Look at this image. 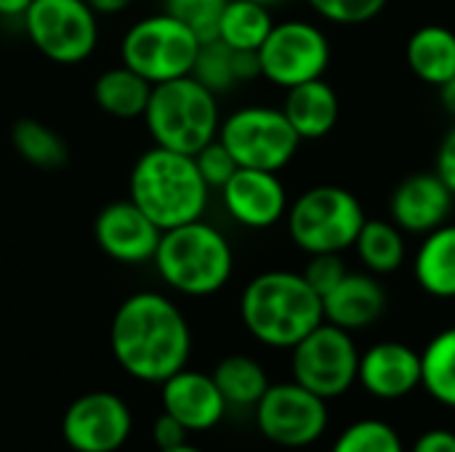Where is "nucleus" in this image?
I'll list each match as a JSON object with an SVG mask.
<instances>
[{
    "mask_svg": "<svg viewBox=\"0 0 455 452\" xmlns=\"http://www.w3.org/2000/svg\"><path fill=\"white\" fill-rule=\"evenodd\" d=\"M115 362L136 381L163 384L187 368L192 330L181 309L163 293L141 290L128 296L109 328Z\"/></svg>",
    "mask_w": 455,
    "mask_h": 452,
    "instance_id": "1",
    "label": "nucleus"
},
{
    "mask_svg": "<svg viewBox=\"0 0 455 452\" xmlns=\"http://www.w3.org/2000/svg\"><path fill=\"white\" fill-rule=\"evenodd\" d=\"M245 330L269 349H293L325 317L323 298L299 272L272 269L256 274L240 296Z\"/></svg>",
    "mask_w": 455,
    "mask_h": 452,
    "instance_id": "2",
    "label": "nucleus"
},
{
    "mask_svg": "<svg viewBox=\"0 0 455 452\" xmlns=\"http://www.w3.org/2000/svg\"><path fill=\"white\" fill-rule=\"evenodd\" d=\"M128 192L163 232L203 218L211 200V186L205 184L195 155L157 144L133 163Z\"/></svg>",
    "mask_w": 455,
    "mask_h": 452,
    "instance_id": "3",
    "label": "nucleus"
},
{
    "mask_svg": "<svg viewBox=\"0 0 455 452\" xmlns=\"http://www.w3.org/2000/svg\"><path fill=\"white\" fill-rule=\"evenodd\" d=\"M152 261L168 288L192 298L219 293L235 272L229 240L203 218L165 229Z\"/></svg>",
    "mask_w": 455,
    "mask_h": 452,
    "instance_id": "4",
    "label": "nucleus"
},
{
    "mask_svg": "<svg viewBox=\"0 0 455 452\" xmlns=\"http://www.w3.org/2000/svg\"><path fill=\"white\" fill-rule=\"evenodd\" d=\"M144 123L157 147L197 155L219 136V96L197 83L192 75L157 83L152 88Z\"/></svg>",
    "mask_w": 455,
    "mask_h": 452,
    "instance_id": "5",
    "label": "nucleus"
},
{
    "mask_svg": "<svg viewBox=\"0 0 455 452\" xmlns=\"http://www.w3.org/2000/svg\"><path fill=\"white\" fill-rule=\"evenodd\" d=\"M285 221L293 245L307 256H317L355 248L368 218L357 194L336 184H320L291 202Z\"/></svg>",
    "mask_w": 455,
    "mask_h": 452,
    "instance_id": "6",
    "label": "nucleus"
},
{
    "mask_svg": "<svg viewBox=\"0 0 455 452\" xmlns=\"http://www.w3.org/2000/svg\"><path fill=\"white\" fill-rule=\"evenodd\" d=\"M200 37L171 13H152L128 27L120 43V59L152 85L192 75Z\"/></svg>",
    "mask_w": 455,
    "mask_h": 452,
    "instance_id": "7",
    "label": "nucleus"
},
{
    "mask_svg": "<svg viewBox=\"0 0 455 452\" xmlns=\"http://www.w3.org/2000/svg\"><path fill=\"white\" fill-rule=\"evenodd\" d=\"M219 141L232 152L240 168L280 173L296 157L301 139L277 107L251 104L221 120Z\"/></svg>",
    "mask_w": 455,
    "mask_h": 452,
    "instance_id": "8",
    "label": "nucleus"
},
{
    "mask_svg": "<svg viewBox=\"0 0 455 452\" xmlns=\"http://www.w3.org/2000/svg\"><path fill=\"white\" fill-rule=\"evenodd\" d=\"M24 35L53 64H80L99 45V13L88 0H32Z\"/></svg>",
    "mask_w": 455,
    "mask_h": 452,
    "instance_id": "9",
    "label": "nucleus"
},
{
    "mask_svg": "<svg viewBox=\"0 0 455 452\" xmlns=\"http://www.w3.org/2000/svg\"><path fill=\"white\" fill-rule=\"evenodd\" d=\"M291 352L293 381L323 400L341 397L357 384L360 352L352 333L344 328H336L323 320Z\"/></svg>",
    "mask_w": 455,
    "mask_h": 452,
    "instance_id": "10",
    "label": "nucleus"
},
{
    "mask_svg": "<svg viewBox=\"0 0 455 452\" xmlns=\"http://www.w3.org/2000/svg\"><path fill=\"white\" fill-rule=\"evenodd\" d=\"M261 77L277 88H296L317 80L331 67V40L323 27L307 19H288L272 27L259 48Z\"/></svg>",
    "mask_w": 455,
    "mask_h": 452,
    "instance_id": "11",
    "label": "nucleus"
},
{
    "mask_svg": "<svg viewBox=\"0 0 455 452\" xmlns=\"http://www.w3.org/2000/svg\"><path fill=\"white\" fill-rule=\"evenodd\" d=\"M256 424L264 440L277 448H307L315 445L328 429V400L317 397L307 386L275 384L256 405Z\"/></svg>",
    "mask_w": 455,
    "mask_h": 452,
    "instance_id": "12",
    "label": "nucleus"
},
{
    "mask_svg": "<svg viewBox=\"0 0 455 452\" xmlns=\"http://www.w3.org/2000/svg\"><path fill=\"white\" fill-rule=\"evenodd\" d=\"M131 429V408L112 392L77 397L61 418V437L75 452H117L128 442Z\"/></svg>",
    "mask_w": 455,
    "mask_h": 452,
    "instance_id": "13",
    "label": "nucleus"
},
{
    "mask_svg": "<svg viewBox=\"0 0 455 452\" xmlns=\"http://www.w3.org/2000/svg\"><path fill=\"white\" fill-rule=\"evenodd\" d=\"M96 245L117 264H147L155 258L163 229L128 197L109 202L93 221Z\"/></svg>",
    "mask_w": 455,
    "mask_h": 452,
    "instance_id": "14",
    "label": "nucleus"
},
{
    "mask_svg": "<svg viewBox=\"0 0 455 452\" xmlns=\"http://www.w3.org/2000/svg\"><path fill=\"white\" fill-rule=\"evenodd\" d=\"M221 200L229 218L245 229H269L288 216V189L275 170L237 168L221 186Z\"/></svg>",
    "mask_w": 455,
    "mask_h": 452,
    "instance_id": "15",
    "label": "nucleus"
},
{
    "mask_svg": "<svg viewBox=\"0 0 455 452\" xmlns=\"http://www.w3.org/2000/svg\"><path fill=\"white\" fill-rule=\"evenodd\" d=\"M455 197L437 170H424L403 178L389 197V218L405 234H429L448 224Z\"/></svg>",
    "mask_w": 455,
    "mask_h": 452,
    "instance_id": "16",
    "label": "nucleus"
},
{
    "mask_svg": "<svg viewBox=\"0 0 455 452\" xmlns=\"http://www.w3.org/2000/svg\"><path fill=\"white\" fill-rule=\"evenodd\" d=\"M163 386V413L173 416L189 434L192 432H208L213 429L224 413H227V400L221 397L213 376L200 373V370H179Z\"/></svg>",
    "mask_w": 455,
    "mask_h": 452,
    "instance_id": "17",
    "label": "nucleus"
},
{
    "mask_svg": "<svg viewBox=\"0 0 455 452\" xmlns=\"http://www.w3.org/2000/svg\"><path fill=\"white\" fill-rule=\"evenodd\" d=\"M360 386L376 400H403L421 386V354L400 341H381L360 354Z\"/></svg>",
    "mask_w": 455,
    "mask_h": 452,
    "instance_id": "18",
    "label": "nucleus"
},
{
    "mask_svg": "<svg viewBox=\"0 0 455 452\" xmlns=\"http://www.w3.org/2000/svg\"><path fill=\"white\" fill-rule=\"evenodd\" d=\"M387 309V293L376 274L371 272H349L325 298L323 317L325 322L344 330H363L373 325Z\"/></svg>",
    "mask_w": 455,
    "mask_h": 452,
    "instance_id": "19",
    "label": "nucleus"
},
{
    "mask_svg": "<svg viewBox=\"0 0 455 452\" xmlns=\"http://www.w3.org/2000/svg\"><path fill=\"white\" fill-rule=\"evenodd\" d=\"M280 109L285 112L288 123L293 125L301 141H317L336 128L341 104L333 85L317 77L296 88H288Z\"/></svg>",
    "mask_w": 455,
    "mask_h": 452,
    "instance_id": "20",
    "label": "nucleus"
},
{
    "mask_svg": "<svg viewBox=\"0 0 455 452\" xmlns=\"http://www.w3.org/2000/svg\"><path fill=\"white\" fill-rule=\"evenodd\" d=\"M261 75L259 67V53L253 51H235L227 43H221L219 37L203 40L195 67H192V77L197 83H203L208 91H213L216 96L235 91L240 83H248L253 77Z\"/></svg>",
    "mask_w": 455,
    "mask_h": 452,
    "instance_id": "21",
    "label": "nucleus"
},
{
    "mask_svg": "<svg viewBox=\"0 0 455 452\" xmlns=\"http://www.w3.org/2000/svg\"><path fill=\"white\" fill-rule=\"evenodd\" d=\"M411 72L427 85H445L455 77V29L445 24H424L405 43Z\"/></svg>",
    "mask_w": 455,
    "mask_h": 452,
    "instance_id": "22",
    "label": "nucleus"
},
{
    "mask_svg": "<svg viewBox=\"0 0 455 452\" xmlns=\"http://www.w3.org/2000/svg\"><path fill=\"white\" fill-rule=\"evenodd\" d=\"M416 282L435 298H455V224L424 234L413 258Z\"/></svg>",
    "mask_w": 455,
    "mask_h": 452,
    "instance_id": "23",
    "label": "nucleus"
},
{
    "mask_svg": "<svg viewBox=\"0 0 455 452\" xmlns=\"http://www.w3.org/2000/svg\"><path fill=\"white\" fill-rule=\"evenodd\" d=\"M152 83L144 80L139 72L131 67L120 64L112 69H104L96 83H93V101L96 107L117 120H136L144 117L149 96H152Z\"/></svg>",
    "mask_w": 455,
    "mask_h": 452,
    "instance_id": "24",
    "label": "nucleus"
},
{
    "mask_svg": "<svg viewBox=\"0 0 455 452\" xmlns=\"http://www.w3.org/2000/svg\"><path fill=\"white\" fill-rule=\"evenodd\" d=\"M272 27H275L272 8H267L256 0H229L227 8L221 11L216 37L235 51L259 53V48L269 37Z\"/></svg>",
    "mask_w": 455,
    "mask_h": 452,
    "instance_id": "25",
    "label": "nucleus"
},
{
    "mask_svg": "<svg viewBox=\"0 0 455 452\" xmlns=\"http://www.w3.org/2000/svg\"><path fill=\"white\" fill-rule=\"evenodd\" d=\"M355 250L371 274H392L405 264V232L395 221L371 218L363 224Z\"/></svg>",
    "mask_w": 455,
    "mask_h": 452,
    "instance_id": "26",
    "label": "nucleus"
},
{
    "mask_svg": "<svg viewBox=\"0 0 455 452\" xmlns=\"http://www.w3.org/2000/svg\"><path fill=\"white\" fill-rule=\"evenodd\" d=\"M211 376L221 397L232 408H256L261 397L267 394V389L272 386L267 370L253 357H245V354L224 357Z\"/></svg>",
    "mask_w": 455,
    "mask_h": 452,
    "instance_id": "27",
    "label": "nucleus"
},
{
    "mask_svg": "<svg viewBox=\"0 0 455 452\" xmlns=\"http://www.w3.org/2000/svg\"><path fill=\"white\" fill-rule=\"evenodd\" d=\"M11 147L24 163L40 170H56L69 157L64 139L35 117H21L11 125Z\"/></svg>",
    "mask_w": 455,
    "mask_h": 452,
    "instance_id": "28",
    "label": "nucleus"
},
{
    "mask_svg": "<svg viewBox=\"0 0 455 452\" xmlns=\"http://www.w3.org/2000/svg\"><path fill=\"white\" fill-rule=\"evenodd\" d=\"M421 386L432 400L455 410V328L437 333L421 352Z\"/></svg>",
    "mask_w": 455,
    "mask_h": 452,
    "instance_id": "29",
    "label": "nucleus"
},
{
    "mask_svg": "<svg viewBox=\"0 0 455 452\" xmlns=\"http://www.w3.org/2000/svg\"><path fill=\"white\" fill-rule=\"evenodd\" d=\"M331 452H405L400 434L384 421H357L341 432Z\"/></svg>",
    "mask_w": 455,
    "mask_h": 452,
    "instance_id": "30",
    "label": "nucleus"
},
{
    "mask_svg": "<svg viewBox=\"0 0 455 452\" xmlns=\"http://www.w3.org/2000/svg\"><path fill=\"white\" fill-rule=\"evenodd\" d=\"M229 0H163V11L184 21L200 40L216 37L221 11Z\"/></svg>",
    "mask_w": 455,
    "mask_h": 452,
    "instance_id": "31",
    "label": "nucleus"
},
{
    "mask_svg": "<svg viewBox=\"0 0 455 452\" xmlns=\"http://www.w3.org/2000/svg\"><path fill=\"white\" fill-rule=\"evenodd\" d=\"M317 16L333 24H365L376 19L389 0H307Z\"/></svg>",
    "mask_w": 455,
    "mask_h": 452,
    "instance_id": "32",
    "label": "nucleus"
},
{
    "mask_svg": "<svg viewBox=\"0 0 455 452\" xmlns=\"http://www.w3.org/2000/svg\"><path fill=\"white\" fill-rule=\"evenodd\" d=\"M195 163H197V168H200V173L211 189H221L240 168L237 160L232 157V152L219 141V136L195 155Z\"/></svg>",
    "mask_w": 455,
    "mask_h": 452,
    "instance_id": "33",
    "label": "nucleus"
},
{
    "mask_svg": "<svg viewBox=\"0 0 455 452\" xmlns=\"http://www.w3.org/2000/svg\"><path fill=\"white\" fill-rule=\"evenodd\" d=\"M301 274L312 285V290L320 298H325L349 274V269H347L341 253H317V256H309V264L304 266Z\"/></svg>",
    "mask_w": 455,
    "mask_h": 452,
    "instance_id": "34",
    "label": "nucleus"
},
{
    "mask_svg": "<svg viewBox=\"0 0 455 452\" xmlns=\"http://www.w3.org/2000/svg\"><path fill=\"white\" fill-rule=\"evenodd\" d=\"M187 429L168 413H160L155 426H152V440L157 445V450H171V448H179L187 442Z\"/></svg>",
    "mask_w": 455,
    "mask_h": 452,
    "instance_id": "35",
    "label": "nucleus"
},
{
    "mask_svg": "<svg viewBox=\"0 0 455 452\" xmlns=\"http://www.w3.org/2000/svg\"><path fill=\"white\" fill-rule=\"evenodd\" d=\"M435 170L440 173V178L448 184V189L455 197V128L445 133V139L440 141L437 149V160H435Z\"/></svg>",
    "mask_w": 455,
    "mask_h": 452,
    "instance_id": "36",
    "label": "nucleus"
},
{
    "mask_svg": "<svg viewBox=\"0 0 455 452\" xmlns=\"http://www.w3.org/2000/svg\"><path fill=\"white\" fill-rule=\"evenodd\" d=\"M413 452H455V434L448 429H432L416 440Z\"/></svg>",
    "mask_w": 455,
    "mask_h": 452,
    "instance_id": "37",
    "label": "nucleus"
},
{
    "mask_svg": "<svg viewBox=\"0 0 455 452\" xmlns=\"http://www.w3.org/2000/svg\"><path fill=\"white\" fill-rule=\"evenodd\" d=\"M88 5L99 16H115V13H123L125 8H131L133 0H88Z\"/></svg>",
    "mask_w": 455,
    "mask_h": 452,
    "instance_id": "38",
    "label": "nucleus"
},
{
    "mask_svg": "<svg viewBox=\"0 0 455 452\" xmlns=\"http://www.w3.org/2000/svg\"><path fill=\"white\" fill-rule=\"evenodd\" d=\"M32 0H0V16L3 19H21Z\"/></svg>",
    "mask_w": 455,
    "mask_h": 452,
    "instance_id": "39",
    "label": "nucleus"
},
{
    "mask_svg": "<svg viewBox=\"0 0 455 452\" xmlns=\"http://www.w3.org/2000/svg\"><path fill=\"white\" fill-rule=\"evenodd\" d=\"M440 101H443L445 112L455 117V77H451L445 85H440Z\"/></svg>",
    "mask_w": 455,
    "mask_h": 452,
    "instance_id": "40",
    "label": "nucleus"
},
{
    "mask_svg": "<svg viewBox=\"0 0 455 452\" xmlns=\"http://www.w3.org/2000/svg\"><path fill=\"white\" fill-rule=\"evenodd\" d=\"M157 452H203L200 448H192L189 442H184V445H179V448H171V450H157Z\"/></svg>",
    "mask_w": 455,
    "mask_h": 452,
    "instance_id": "41",
    "label": "nucleus"
},
{
    "mask_svg": "<svg viewBox=\"0 0 455 452\" xmlns=\"http://www.w3.org/2000/svg\"><path fill=\"white\" fill-rule=\"evenodd\" d=\"M256 3H261V5H267V8H275V5H280V3H285V0H256Z\"/></svg>",
    "mask_w": 455,
    "mask_h": 452,
    "instance_id": "42",
    "label": "nucleus"
}]
</instances>
